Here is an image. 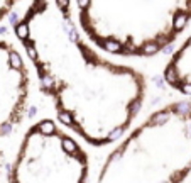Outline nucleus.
Here are the masks:
<instances>
[{
    "mask_svg": "<svg viewBox=\"0 0 191 183\" xmlns=\"http://www.w3.org/2000/svg\"><path fill=\"white\" fill-rule=\"evenodd\" d=\"M15 34L61 124L95 148L129 131L146 100V77L85 41L71 0H32Z\"/></svg>",
    "mask_w": 191,
    "mask_h": 183,
    "instance_id": "nucleus-1",
    "label": "nucleus"
},
{
    "mask_svg": "<svg viewBox=\"0 0 191 183\" xmlns=\"http://www.w3.org/2000/svg\"><path fill=\"white\" fill-rule=\"evenodd\" d=\"M76 9L81 31L115 56H154L191 22V0H76Z\"/></svg>",
    "mask_w": 191,
    "mask_h": 183,
    "instance_id": "nucleus-2",
    "label": "nucleus"
},
{
    "mask_svg": "<svg viewBox=\"0 0 191 183\" xmlns=\"http://www.w3.org/2000/svg\"><path fill=\"white\" fill-rule=\"evenodd\" d=\"M191 175V100L152 112L107 156L100 183H179Z\"/></svg>",
    "mask_w": 191,
    "mask_h": 183,
    "instance_id": "nucleus-3",
    "label": "nucleus"
},
{
    "mask_svg": "<svg viewBox=\"0 0 191 183\" xmlns=\"http://www.w3.org/2000/svg\"><path fill=\"white\" fill-rule=\"evenodd\" d=\"M88 173V154L80 143L54 121L41 119L24 134L9 181L83 183Z\"/></svg>",
    "mask_w": 191,
    "mask_h": 183,
    "instance_id": "nucleus-4",
    "label": "nucleus"
},
{
    "mask_svg": "<svg viewBox=\"0 0 191 183\" xmlns=\"http://www.w3.org/2000/svg\"><path fill=\"white\" fill-rule=\"evenodd\" d=\"M31 77L20 53L0 39V136L24 121L29 107Z\"/></svg>",
    "mask_w": 191,
    "mask_h": 183,
    "instance_id": "nucleus-5",
    "label": "nucleus"
},
{
    "mask_svg": "<svg viewBox=\"0 0 191 183\" xmlns=\"http://www.w3.org/2000/svg\"><path fill=\"white\" fill-rule=\"evenodd\" d=\"M164 80L181 95L191 97V34L171 54L164 68Z\"/></svg>",
    "mask_w": 191,
    "mask_h": 183,
    "instance_id": "nucleus-6",
    "label": "nucleus"
},
{
    "mask_svg": "<svg viewBox=\"0 0 191 183\" xmlns=\"http://www.w3.org/2000/svg\"><path fill=\"white\" fill-rule=\"evenodd\" d=\"M20 0H0V21L19 4Z\"/></svg>",
    "mask_w": 191,
    "mask_h": 183,
    "instance_id": "nucleus-7",
    "label": "nucleus"
},
{
    "mask_svg": "<svg viewBox=\"0 0 191 183\" xmlns=\"http://www.w3.org/2000/svg\"><path fill=\"white\" fill-rule=\"evenodd\" d=\"M0 163H2V153H0Z\"/></svg>",
    "mask_w": 191,
    "mask_h": 183,
    "instance_id": "nucleus-8",
    "label": "nucleus"
}]
</instances>
